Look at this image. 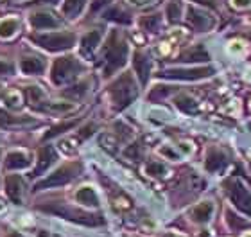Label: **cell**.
<instances>
[{
	"label": "cell",
	"mask_w": 251,
	"mask_h": 237,
	"mask_svg": "<svg viewBox=\"0 0 251 237\" xmlns=\"http://www.w3.org/2000/svg\"><path fill=\"white\" fill-rule=\"evenodd\" d=\"M138 90L135 86V81H133V76L124 74L121 79H117L115 83L110 86V95L111 101L117 108H124L129 103H133V99L136 97Z\"/></svg>",
	"instance_id": "6da1fadb"
},
{
	"label": "cell",
	"mask_w": 251,
	"mask_h": 237,
	"mask_svg": "<svg viewBox=\"0 0 251 237\" xmlns=\"http://www.w3.org/2000/svg\"><path fill=\"white\" fill-rule=\"evenodd\" d=\"M127 56V45L122 38H119L117 32H113L108 40V47H106V74L115 72L121 69Z\"/></svg>",
	"instance_id": "7a4b0ae2"
},
{
	"label": "cell",
	"mask_w": 251,
	"mask_h": 237,
	"mask_svg": "<svg viewBox=\"0 0 251 237\" xmlns=\"http://www.w3.org/2000/svg\"><path fill=\"white\" fill-rule=\"evenodd\" d=\"M32 42L47 51H63L70 49L75 43V36L72 32H43V34H32Z\"/></svg>",
	"instance_id": "3957f363"
},
{
	"label": "cell",
	"mask_w": 251,
	"mask_h": 237,
	"mask_svg": "<svg viewBox=\"0 0 251 237\" xmlns=\"http://www.w3.org/2000/svg\"><path fill=\"white\" fill-rule=\"evenodd\" d=\"M79 70H81V65L75 58L56 59V63L52 65V70H50V79L56 84H65L67 81L75 78Z\"/></svg>",
	"instance_id": "277c9868"
},
{
	"label": "cell",
	"mask_w": 251,
	"mask_h": 237,
	"mask_svg": "<svg viewBox=\"0 0 251 237\" xmlns=\"http://www.w3.org/2000/svg\"><path fill=\"white\" fill-rule=\"evenodd\" d=\"M79 171V165L77 163H67V165H63V167L56 169L52 174H49L47 178L42 180L40 184L34 187L36 190H42V189H49V187H58V185H65L68 184L70 180L77 174Z\"/></svg>",
	"instance_id": "5b68a950"
},
{
	"label": "cell",
	"mask_w": 251,
	"mask_h": 237,
	"mask_svg": "<svg viewBox=\"0 0 251 237\" xmlns=\"http://www.w3.org/2000/svg\"><path fill=\"white\" fill-rule=\"evenodd\" d=\"M47 212H52V214H58V216L68 217L72 221L83 223V225H100L102 219L99 216H92V214H86V212L81 211H74L70 207H63V205H50V207H43Z\"/></svg>",
	"instance_id": "8992f818"
},
{
	"label": "cell",
	"mask_w": 251,
	"mask_h": 237,
	"mask_svg": "<svg viewBox=\"0 0 251 237\" xmlns=\"http://www.w3.org/2000/svg\"><path fill=\"white\" fill-rule=\"evenodd\" d=\"M226 190H228V196L230 200L233 201V205L242 211L244 214L250 216L251 214V194L248 192V189H244L239 182L231 180V182H226Z\"/></svg>",
	"instance_id": "52a82bcc"
},
{
	"label": "cell",
	"mask_w": 251,
	"mask_h": 237,
	"mask_svg": "<svg viewBox=\"0 0 251 237\" xmlns=\"http://www.w3.org/2000/svg\"><path fill=\"white\" fill-rule=\"evenodd\" d=\"M214 70L208 69V67H199V69H169V70H163L162 78H167V79H188V81H192V79H201V78H208Z\"/></svg>",
	"instance_id": "ba28073f"
},
{
	"label": "cell",
	"mask_w": 251,
	"mask_h": 237,
	"mask_svg": "<svg viewBox=\"0 0 251 237\" xmlns=\"http://www.w3.org/2000/svg\"><path fill=\"white\" fill-rule=\"evenodd\" d=\"M29 165H31V157L22 149H15L5 155L4 169L7 171H18V169H25Z\"/></svg>",
	"instance_id": "9c48e42d"
},
{
	"label": "cell",
	"mask_w": 251,
	"mask_h": 237,
	"mask_svg": "<svg viewBox=\"0 0 251 237\" xmlns=\"http://www.w3.org/2000/svg\"><path fill=\"white\" fill-rule=\"evenodd\" d=\"M188 22L194 26V29H198V31H208L214 27V20H212V16L206 15L204 11H199L196 7H190L188 9Z\"/></svg>",
	"instance_id": "30bf717a"
},
{
	"label": "cell",
	"mask_w": 251,
	"mask_h": 237,
	"mask_svg": "<svg viewBox=\"0 0 251 237\" xmlns=\"http://www.w3.org/2000/svg\"><path fill=\"white\" fill-rule=\"evenodd\" d=\"M5 192L15 203H20L24 198V180L18 174H9L5 178Z\"/></svg>",
	"instance_id": "8fae6325"
},
{
	"label": "cell",
	"mask_w": 251,
	"mask_h": 237,
	"mask_svg": "<svg viewBox=\"0 0 251 237\" xmlns=\"http://www.w3.org/2000/svg\"><path fill=\"white\" fill-rule=\"evenodd\" d=\"M29 22L34 29H50V27H58L59 22L54 18L50 13H45V11H38V13H32L29 16Z\"/></svg>",
	"instance_id": "7c38bea8"
},
{
	"label": "cell",
	"mask_w": 251,
	"mask_h": 237,
	"mask_svg": "<svg viewBox=\"0 0 251 237\" xmlns=\"http://www.w3.org/2000/svg\"><path fill=\"white\" fill-rule=\"evenodd\" d=\"M34 119L31 117H15L7 111L0 110V128H18V126H31L34 124Z\"/></svg>",
	"instance_id": "4fadbf2b"
},
{
	"label": "cell",
	"mask_w": 251,
	"mask_h": 237,
	"mask_svg": "<svg viewBox=\"0 0 251 237\" xmlns=\"http://www.w3.org/2000/svg\"><path fill=\"white\" fill-rule=\"evenodd\" d=\"M56 160V153H54V149L50 146H45V148L40 149V153H38V165L34 169V174L40 176L42 173H45L49 167H50V163Z\"/></svg>",
	"instance_id": "5bb4252c"
},
{
	"label": "cell",
	"mask_w": 251,
	"mask_h": 237,
	"mask_svg": "<svg viewBox=\"0 0 251 237\" xmlns=\"http://www.w3.org/2000/svg\"><path fill=\"white\" fill-rule=\"evenodd\" d=\"M133 65H135L136 74H138L142 83H147V78H149V72H151V61H149V58L140 53H136L135 58H133Z\"/></svg>",
	"instance_id": "9a60e30c"
},
{
	"label": "cell",
	"mask_w": 251,
	"mask_h": 237,
	"mask_svg": "<svg viewBox=\"0 0 251 237\" xmlns=\"http://www.w3.org/2000/svg\"><path fill=\"white\" fill-rule=\"evenodd\" d=\"M20 70L24 74L32 76V74H42L45 70V63H43L40 58H34V56H29V58H24L20 61Z\"/></svg>",
	"instance_id": "2e32d148"
},
{
	"label": "cell",
	"mask_w": 251,
	"mask_h": 237,
	"mask_svg": "<svg viewBox=\"0 0 251 237\" xmlns=\"http://www.w3.org/2000/svg\"><path fill=\"white\" fill-rule=\"evenodd\" d=\"M18 27H20V22H18V18H15V16L2 18V20H0V38H2V40L13 38L16 34V31H18Z\"/></svg>",
	"instance_id": "e0dca14e"
},
{
	"label": "cell",
	"mask_w": 251,
	"mask_h": 237,
	"mask_svg": "<svg viewBox=\"0 0 251 237\" xmlns=\"http://www.w3.org/2000/svg\"><path fill=\"white\" fill-rule=\"evenodd\" d=\"M75 200L81 205L86 207H97L99 205V198L95 194V190L92 187H81V189L75 192Z\"/></svg>",
	"instance_id": "ac0fdd59"
},
{
	"label": "cell",
	"mask_w": 251,
	"mask_h": 237,
	"mask_svg": "<svg viewBox=\"0 0 251 237\" xmlns=\"http://www.w3.org/2000/svg\"><path fill=\"white\" fill-rule=\"evenodd\" d=\"M100 38H102V34H100L99 31L86 32L83 36V40H81V51H83L84 54H92L95 51V47L100 43Z\"/></svg>",
	"instance_id": "d6986e66"
},
{
	"label": "cell",
	"mask_w": 251,
	"mask_h": 237,
	"mask_svg": "<svg viewBox=\"0 0 251 237\" xmlns=\"http://www.w3.org/2000/svg\"><path fill=\"white\" fill-rule=\"evenodd\" d=\"M226 165V157L221 151H210L208 157H206V163H204V167L208 169L210 173H215V171H219Z\"/></svg>",
	"instance_id": "ffe728a7"
},
{
	"label": "cell",
	"mask_w": 251,
	"mask_h": 237,
	"mask_svg": "<svg viewBox=\"0 0 251 237\" xmlns=\"http://www.w3.org/2000/svg\"><path fill=\"white\" fill-rule=\"evenodd\" d=\"M212 212H214V205H212L210 201H204V203L198 205L192 211V219L194 221H198V223H204V221H208L210 219Z\"/></svg>",
	"instance_id": "44dd1931"
},
{
	"label": "cell",
	"mask_w": 251,
	"mask_h": 237,
	"mask_svg": "<svg viewBox=\"0 0 251 237\" xmlns=\"http://www.w3.org/2000/svg\"><path fill=\"white\" fill-rule=\"evenodd\" d=\"M179 59H181V61H206V59H210V56H208V53L199 45V47H196V49L185 51V53L179 56Z\"/></svg>",
	"instance_id": "7402d4cb"
},
{
	"label": "cell",
	"mask_w": 251,
	"mask_h": 237,
	"mask_svg": "<svg viewBox=\"0 0 251 237\" xmlns=\"http://www.w3.org/2000/svg\"><path fill=\"white\" fill-rule=\"evenodd\" d=\"M84 2H86V0H65V2H63L61 11H63V13H65L67 16L74 18V16H77L79 13H81V9H83Z\"/></svg>",
	"instance_id": "603a6c76"
},
{
	"label": "cell",
	"mask_w": 251,
	"mask_h": 237,
	"mask_svg": "<svg viewBox=\"0 0 251 237\" xmlns=\"http://www.w3.org/2000/svg\"><path fill=\"white\" fill-rule=\"evenodd\" d=\"M38 110L49 111V113H65V111L74 110V105L70 103H47V105H40Z\"/></svg>",
	"instance_id": "cb8c5ba5"
},
{
	"label": "cell",
	"mask_w": 251,
	"mask_h": 237,
	"mask_svg": "<svg viewBox=\"0 0 251 237\" xmlns=\"http://www.w3.org/2000/svg\"><path fill=\"white\" fill-rule=\"evenodd\" d=\"M181 11H183V5L179 0H171L167 4V18L169 22H178L181 18Z\"/></svg>",
	"instance_id": "d4e9b609"
},
{
	"label": "cell",
	"mask_w": 251,
	"mask_h": 237,
	"mask_svg": "<svg viewBox=\"0 0 251 237\" xmlns=\"http://www.w3.org/2000/svg\"><path fill=\"white\" fill-rule=\"evenodd\" d=\"M22 92L20 90H9V92H5L4 95V103L7 108H20L22 106Z\"/></svg>",
	"instance_id": "484cf974"
},
{
	"label": "cell",
	"mask_w": 251,
	"mask_h": 237,
	"mask_svg": "<svg viewBox=\"0 0 251 237\" xmlns=\"http://www.w3.org/2000/svg\"><path fill=\"white\" fill-rule=\"evenodd\" d=\"M176 106H178L179 110L187 111V113H194V111L198 110L196 101H194L192 97H188V95H179V97H176Z\"/></svg>",
	"instance_id": "4316f807"
},
{
	"label": "cell",
	"mask_w": 251,
	"mask_h": 237,
	"mask_svg": "<svg viewBox=\"0 0 251 237\" xmlns=\"http://www.w3.org/2000/svg\"><path fill=\"white\" fill-rule=\"evenodd\" d=\"M146 173L149 174V176H165L169 171H167V167H165L163 163H160V162H149L146 165Z\"/></svg>",
	"instance_id": "83f0119b"
},
{
	"label": "cell",
	"mask_w": 251,
	"mask_h": 237,
	"mask_svg": "<svg viewBox=\"0 0 251 237\" xmlns=\"http://www.w3.org/2000/svg\"><path fill=\"white\" fill-rule=\"evenodd\" d=\"M86 90H88V81H83V83L75 84V86H72V88L65 90L63 94L67 95V97H74V99H79L81 95L86 94Z\"/></svg>",
	"instance_id": "f1b7e54d"
},
{
	"label": "cell",
	"mask_w": 251,
	"mask_h": 237,
	"mask_svg": "<svg viewBox=\"0 0 251 237\" xmlns=\"http://www.w3.org/2000/svg\"><path fill=\"white\" fill-rule=\"evenodd\" d=\"M104 18L106 20H115V22H129V18H127V15H126L124 11L119 9V7H110V9L104 13Z\"/></svg>",
	"instance_id": "f546056e"
},
{
	"label": "cell",
	"mask_w": 251,
	"mask_h": 237,
	"mask_svg": "<svg viewBox=\"0 0 251 237\" xmlns=\"http://www.w3.org/2000/svg\"><path fill=\"white\" fill-rule=\"evenodd\" d=\"M29 99H31V105H34L38 108L42 103H45V94H43V90L40 86H31L29 88Z\"/></svg>",
	"instance_id": "4dcf8cb0"
},
{
	"label": "cell",
	"mask_w": 251,
	"mask_h": 237,
	"mask_svg": "<svg viewBox=\"0 0 251 237\" xmlns=\"http://www.w3.org/2000/svg\"><path fill=\"white\" fill-rule=\"evenodd\" d=\"M158 26H160V18L158 16H147L142 20V27L147 29V31H156Z\"/></svg>",
	"instance_id": "1f68e13d"
},
{
	"label": "cell",
	"mask_w": 251,
	"mask_h": 237,
	"mask_svg": "<svg viewBox=\"0 0 251 237\" xmlns=\"http://www.w3.org/2000/svg\"><path fill=\"white\" fill-rule=\"evenodd\" d=\"M13 63L11 61H7V59H2L0 58V76H4V74H13Z\"/></svg>",
	"instance_id": "d6a6232c"
},
{
	"label": "cell",
	"mask_w": 251,
	"mask_h": 237,
	"mask_svg": "<svg viewBox=\"0 0 251 237\" xmlns=\"http://www.w3.org/2000/svg\"><path fill=\"white\" fill-rule=\"evenodd\" d=\"M142 155V148H140V144H133L131 148L126 149V157H133V158H138Z\"/></svg>",
	"instance_id": "836d02e7"
},
{
	"label": "cell",
	"mask_w": 251,
	"mask_h": 237,
	"mask_svg": "<svg viewBox=\"0 0 251 237\" xmlns=\"http://www.w3.org/2000/svg\"><path fill=\"white\" fill-rule=\"evenodd\" d=\"M160 155H162V157H165V158H169V160H178V155L174 153L173 149L169 148V146H165V148H160Z\"/></svg>",
	"instance_id": "e575fe53"
},
{
	"label": "cell",
	"mask_w": 251,
	"mask_h": 237,
	"mask_svg": "<svg viewBox=\"0 0 251 237\" xmlns=\"http://www.w3.org/2000/svg\"><path fill=\"white\" fill-rule=\"evenodd\" d=\"M231 51V53L235 54V53H239V54H242L244 51H246V45H244V42H231L230 43V47H228Z\"/></svg>",
	"instance_id": "d590c367"
},
{
	"label": "cell",
	"mask_w": 251,
	"mask_h": 237,
	"mask_svg": "<svg viewBox=\"0 0 251 237\" xmlns=\"http://www.w3.org/2000/svg\"><path fill=\"white\" fill-rule=\"evenodd\" d=\"M231 5L237 9H246L251 5V0H231Z\"/></svg>",
	"instance_id": "8d00e7d4"
},
{
	"label": "cell",
	"mask_w": 251,
	"mask_h": 237,
	"mask_svg": "<svg viewBox=\"0 0 251 237\" xmlns=\"http://www.w3.org/2000/svg\"><path fill=\"white\" fill-rule=\"evenodd\" d=\"M110 0H94V4H92V11H97L99 7H102L104 4H108Z\"/></svg>",
	"instance_id": "74e56055"
},
{
	"label": "cell",
	"mask_w": 251,
	"mask_h": 237,
	"mask_svg": "<svg viewBox=\"0 0 251 237\" xmlns=\"http://www.w3.org/2000/svg\"><path fill=\"white\" fill-rule=\"evenodd\" d=\"M117 207H122V209H129V201H127V200H119V201H117Z\"/></svg>",
	"instance_id": "f35d334b"
},
{
	"label": "cell",
	"mask_w": 251,
	"mask_h": 237,
	"mask_svg": "<svg viewBox=\"0 0 251 237\" xmlns=\"http://www.w3.org/2000/svg\"><path fill=\"white\" fill-rule=\"evenodd\" d=\"M129 4H135V5H142V4H147L149 0H127Z\"/></svg>",
	"instance_id": "ab89813d"
},
{
	"label": "cell",
	"mask_w": 251,
	"mask_h": 237,
	"mask_svg": "<svg viewBox=\"0 0 251 237\" xmlns=\"http://www.w3.org/2000/svg\"><path fill=\"white\" fill-rule=\"evenodd\" d=\"M160 53H162V54H167L169 53V43H162V47H160Z\"/></svg>",
	"instance_id": "60d3db41"
},
{
	"label": "cell",
	"mask_w": 251,
	"mask_h": 237,
	"mask_svg": "<svg viewBox=\"0 0 251 237\" xmlns=\"http://www.w3.org/2000/svg\"><path fill=\"white\" fill-rule=\"evenodd\" d=\"M36 2H50L52 4V2H58V0H36Z\"/></svg>",
	"instance_id": "b9f144b4"
},
{
	"label": "cell",
	"mask_w": 251,
	"mask_h": 237,
	"mask_svg": "<svg viewBox=\"0 0 251 237\" xmlns=\"http://www.w3.org/2000/svg\"><path fill=\"white\" fill-rule=\"evenodd\" d=\"M4 211V203H2V201H0V212Z\"/></svg>",
	"instance_id": "7bdbcfd3"
},
{
	"label": "cell",
	"mask_w": 251,
	"mask_h": 237,
	"mask_svg": "<svg viewBox=\"0 0 251 237\" xmlns=\"http://www.w3.org/2000/svg\"><path fill=\"white\" fill-rule=\"evenodd\" d=\"M242 237H251V232H246V234H244V236H242Z\"/></svg>",
	"instance_id": "ee69618b"
}]
</instances>
